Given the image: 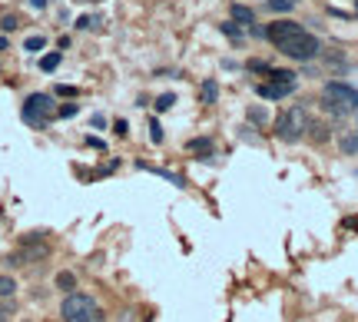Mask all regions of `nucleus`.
<instances>
[{
	"label": "nucleus",
	"instance_id": "obj_1",
	"mask_svg": "<svg viewBox=\"0 0 358 322\" xmlns=\"http://www.w3.org/2000/svg\"><path fill=\"white\" fill-rule=\"evenodd\" d=\"M265 40L276 50H282L289 60H299V63H309V60H315L322 54L319 37L309 34L295 20H276V23H269L265 27Z\"/></svg>",
	"mask_w": 358,
	"mask_h": 322
},
{
	"label": "nucleus",
	"instance_id": "obj_2",
	"mask_svg": "<svg viewBox=\"0 0 358 322\" xmlns=\"http://www.w3.org/2000/svg\"><path fill=\"white\" fill-rule=\"evenodd\" d=\"M60 316L63 322H103V309L96 305L93 296L87 292H67L63 303H60Z\"/></svg>",
	"mask_w": 358,
	"mask_h": 322
},
{
	"label": "nucleus",
	"instance_id": "obj_3",
	"mask_svg": "<svg viewBox=\"0 0 358 322\" xmlns=\"http://www.w3.org/2000/svg\"><path fill=\"white\" fill-rule=\"evenodd\" d=\"M322 107L328 110V114H358V90L355 87H348V83H342V80H332V83H325V90H322Z\"/></svg>",
	"mask_w": 358,
	"mask_h": 322
},
{
	"label": "nucleus",
	"instance_id": "obj_4",
	"mask_svg": "<svg viewBox=\"0 0 358 322\" xmlns=\"http://www.w3.org/2000/svg\"><path fill=\"white\" fill-rule=\"evenodd\" d=\"M309 110L305 107H289L279 120H276V136L282 140V143H299L302 136L309 133Z\"/></svg>",
	"mask_w": 358,
	"mask_h": 322
},
{
	"label": "nucleus",
	"instance_id": "obj_5",
	"mask_svg": "<svg viewBox=\"0 0 358 322\" xmlns=\"http://www.w3.org/2000/svg\"><path fill=\"white\" fill-rule=\"evenodd\" d=\"M50 256V246L40 239V233H30L20 239V249L7 256V266H34V263H43Z\"/></svg>",
	"mask_w": 358,
	"mask_h": 322
},
{
	"label": "nucleus",
	"instance_id": "obj_6",
	"mask_svg": "<svg viewBox=\"0 0 358 322\" xmlns=\"http://www.w3.org/2000/svg\"><path fill=\"white\" fill-rule=\"evenodd\" d=\"M20 114H23V120H27L30 127H47V120L57 114V110H54V96L50 94H30Z\"/></svg>",
	"mask_w": 358,
	"mask_h": 322
},
{
	"label": "nucleus",
	"instance_id": "obj_7",
	"mask_svg": "<svg viewBox=\"0 0 358 322\" xmlns=\"http://www.w3.org/2000/svg\"><path fill=\"white\" fill-rule=\"evenodd\" d=\"M256 90H259V96H262V100H285V96L292 94L295 87H292V83H272V80H265V83H259V87H256Z\"/></svg>",
	"mask_w": 358,
	"mask_h": 322
},
{
	"label": "nucleus",
	"instance_id": "obj_8",
	"mask_svg": "<svg viewBox=\"0 0 358 322\" xmlns=\"http://www.w3.org/2000/svg\"><path fill=\"white\" fill-rule=\"evenodd\" d=\"M229 14H232V20H236L239 27H252V23H256V10H252V7H245V3H232V7H229Z\"/></svg>",
	"mask_w": 358,
	"mask_h": 322
},
{
	"label": "nucleus",
	"instance_id": "obj_9",
	"mask_svg": "<svg viewBox=\"0 0 358 322\" xmlns=\"http://www.w3.org/2000/svg\"><path fill=\"white\" fill-rule=\"evenodd\" d=\"M17 279L10 276V272H0V303H10L14 296H17Z\"/></svg>",
	"mask_w": 358,
	"mask_h": 322
},
{
	"label": "nucleus",
	"instance_id": "obj_10",
	"mask_svg": "<svg viewBox=\"0 0 358 322\" xmlns=\"http://www.w3.org/2000/svg\"><path fill=\"white\" fill-rule=\"evenodd\" d=\"M186 150H189V153H203V156H209V153L216 150V143H212L209 136H196V140H189V143H186Z\"/></svg>",
	"mask_w": 358,
	"mask_h": 322
},
{
	"label": "nucleus",
	"instance_id": "obj_11",
	"mask_svg": "<svg viewBox=\"0 0 358 322\" xmlns=\"http://www.w3.org/2000/svg\"><path fill=\"white\" fill-rule=\"evenodd\" d=\"M54 286H57L60 292L67 296V292H74V289H76V276L70 272V269H63V272H57V279H54Z\"/></svg>",
	"mask_w": 358,
	"mask_h": 322
},
{
	"label": "nucleus",
	"instance_id": "obj_12",
	"mask_svg": "<svg viewBox=\"0 0 358 322\" xmlns=\"http://www.w3.org/2000/svg\"><path fill=\"white\" fill-rule=\"evenodd\" d=\"M216 100H219V83H216V80H206V83H203V103L212 107Z\"/></svg>",
	"mask_w": 358,
	"mask_h": 322
},
{
	"label": "nucleus",
	"instance_id": "obj_13",
	"mask_svg": "<svg viewBox=\"0 0 358 322\" xmlns=\"http://www.w3.org/2000/svg\"><path fill=\"white\" fill-rule=\"evenodd\" d=\"M339 147H342L345 156H355L358 153V133H345V136L339 140Z\"/></svg>",
	"mask_w": 358,
	"mask_h": 322
},
{
	"label": "nucleus",
	"instance_id": "obj_14",
	"mask_svg": "<svg viewBox=\"0 0 358 322\" xmlns=\"http://www.w3.org/2000/svg\"><path fill=\"white\" fill-rule=\"evenodd\" d=\"M295 3H299V0H265V7H269L272 14H289V10H295Z\"/></svg>",
	"mask_w": 358,
	"mask_h": 322
},
{
	"label": "nucleus",
	"instance_id": "obj_15",
	"mask_svg": "<svg viewBox=\"0 0 358 322\" xmlns=\"http://www.w3.org/2000/svg\"><path fill=\"white\" fill-rule=\"evenodd\" d=\"M60 60H63V54H60V50H54V54H47V57H40V70H43V74L57 70V67H60Z\"/></svg>",
	"mask_w": 358,
	"mask_h": 322
},
{
	"label": "nucleus",
	"instance_id": "obj_16",
	"mask_svg": "<svg viewBox=\"0 0 358 322\" xmlns=\"http://www.w3.org/2000/svg\"><path fill=\"white\" fill-rule=\"evenodd\" d=\"M309 136L315 140V143H325L332 133H328V123H309Z\"/></svg>",
	"mask_w": 358,
	"mask_h": 322
},
{
	"label": "nucleus",
	"instance_id": "obj_17",
	"mask_svg": "<svg viewBox=\"0 0 358 322\" xmlns=\"http://www.w3.org/2000/svg\"><path fill=\"white\" fill-rule=\"evenodd\" d=\"M219 30H223V34H226L229 40H236V43L243 40V27H239L236 20H226V23H219Z\"/></svg>",
	"mask_w": 358,
	"mask_h": 322
},
{
	"label": "nucleus",
	"instance_id": "obj_18",
	"mask_svg": "<svg viewBox=\"0 0 358 322\" xmlns=\"http://www.w3.org/2000/svg\"><path fill=\"white\" fill-rule=\"evenodd\" d=\"M47 47V37H40V34H34V37L23 40V50H30V54H40Z\"/></svg>",
	"mask_w": 358,
	"mask_h": 322
},
{
	"label": "nucleus",
	"instance_id": "obj_19",
	"mask_svg": "<svg viewBox=\"0 0 358 322\" xmlns=\"http://www.w3.org/2000/svg\"><path fill=\"white\" fill-rule=\"evenodd\" d=\"M17 27H20V17H14V14H7V17H0V30H3V34H14Z\"/></svg>",
	"mask_w": 358,
	"mask_h": 322
},
{
	"label": "nucleus",
	"instance_id": "obj_20",
	"mask_svg": "<svg viewBox=\"0 0 358 322\" xmlns=\"http://www.w3.org/2000/svg\"><path fill=\"white\" fill-rule=\"evenodd\" d=\"M172 103H176V96H172V94H159V96H156V110H159V114L172 110Z\"/></svg>",
	"mask_w": 358,
	"mask_h": 322
},
{
	"label": "nucleus",
	"instance_id": "obj_21",
	"mask_svg": "<svg viewBox=\"0 0 358 322\" xmlns=\"http://www.w3.org/2000/svg\"><path fill=\"white\" fill-rule=\"evenodd\" d=\"M100 23H103L100 17H80V20H76V30H96Z\"/></svg>",
	"mask_w": 358,
	"mask_h": 322
},
{
	"label": "nucleus",
	"instance_id": "obj_22",
	"mask_svg": "<svg viewBox=\"0 0 358 322\" xmlns=\"http://www.w3.org/2000/svg\"><path fill=\"white\" fill-rule=\"evenodd\" d=\"M265 120H269V114H265L262 107H249V123H259L262 127Z\"/></svg>",
	"mask_w": 358,
	"mask_h": 322
},
{
	"label": "nucleus",
	"instance_id": "obj_23",
	"mask_svg": "<svg viewBox=\"0 0 358 322\" xmlns=\"http://www.w3.org/2000/svg\"><path fill=\"white\" fill-rule=\"evenodd\" d=\"M76 114H80V107H76V103H63V107L57 110L60 120H70V116H76Z\"/></svg>",
	"mask_w": 358,
	"mask_h": 322
},
{
	"label": "nucleus",
	"instance_id": "obj_24",
	"mask_svg": "<svg viewBox=\"0 0 358 322\" xmlns=\"http://www.w3.org/2000/svg\"><path fill=\"white\" fill-rule=\"evenodd\" d=\"M150 143H163V127L156 120H150Z\"/></svg>",
	"mask_w": 358,
	"mask_h": 322
},
{
	"label": "nucleus",
	"instance_id": "obj_25",
	"mask_svg": "<svg viewBox=\"0 0 358 322\" xmlns=\"http://www.w3.org/2000/svg\"><path fill=\"white\" fill-rule=\"evenodd\" d=\"M249 70L252 74H269V63L265 60H249Z\"/></svg>",
	"mask_w": 358,
	"mask_h": 322
},
{
	"label": "nucleus",
	"instance_id": "obj_26",
	"mask_svg": "<svg viewBox=\"0 0 358 322\" xmlns=\"http://www.w3.org/2000/svg\"><path fill=\"white\" fill-rule=\"evenodd\" d=\"M113 133H116V136H130V123H126V120H116Z\"/></svg>",
	"mask_w": 358,
	"mask_h": 322
},
{
	"label": "nucleus",
	"instance_id": "obj_27",
	"mask_svg": "<svg viewBox=\"0 0 358 322\" xmlns=\"http://www.w3.org/2000/svg\"><path fill=\"white\" fill-rule=\"evenodd\" d=\"M57 96H76L74 87H57Z\"/></svg>",
	"mask_w": 358,
	"mask_h": 322
},
{
	"label": "nucleus",
	"instance_id": "obj_28",
	"mask_svg": "<svg viewBox=\"0 0 358 322\" xmlns=\"http://www.w3.org/2000/svg\"><path fill=\"white\" fill-rule=\"evenodd\" d=\"M87 143H90V147H96V150H107V147H103V140H96V136H87Z\"/></svg>",
	"mask_w": 358,
	"mask_h": 322
},
{
	"label": "nucleus",
	"instance_id": "obj_29",
	"mask_svg": "<svg viewBox=\"0 0 358 322\" xmlns=\"http://www.w3.org/2000/svg\"><path fill=\"white\" fill-rule=\"evenodd\" d=\"M0 322H10V305H3V309H0Z\"/></svg>",
	"mask_w": 358,
	"mask_h": 322
},
{
	"label": "nucleus",
	"instance_id": "obj_30",
	"mask_svg": "<svg viewBox=\"0 0 358 322\" xmlns=\"http://www.w3.org/2000/svg\"><path fill=\"white\" fill-rule=\"evenodd\" d=\"M30 3H34V7H37V10H43V7H47V3H50V0H30Z\"/></svg>",
	"mask_w": 358,
	"mask_h": 322
},
{
	"label": "nucleus",
	"instance_id": "obj_31",
	"mask_svg": "<svg viewBox=\"0 0 358 322\" xmlns=\"http://www.w3.org/2000/svg\"><path fill=\"white\" fill-rule=\"evenodd\" d=\"M96 3H100V0H96Z\"/></svg>",
	"mask_w": 358,
	"mask_h": 322
}]
</instances>
